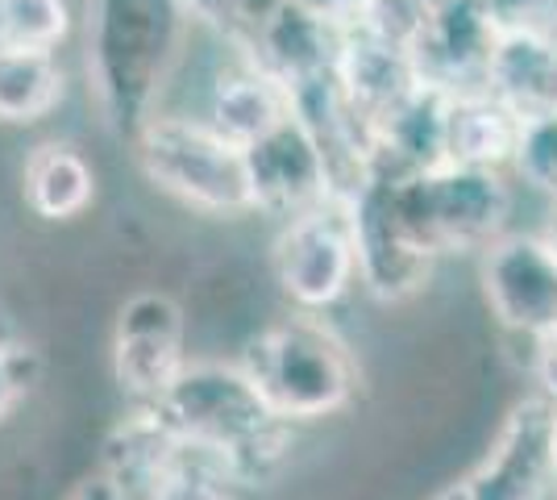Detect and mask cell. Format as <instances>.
<instances>
[{
  "mask_svg": "<svg viewBox=\"0 0 557 500\" xmlns=\"http://www.w3.org/2000/svg\"><path fill=\"white\" fill-rule=\"evenodd\" d=\"M0 338H9V330H4V326H0Z\"/></svg>",
  "mask_w": 557,
  "mask_h": 500,
  "instance_id": "d6a6232c",
  "label": "cell"
},
{
  "mask_svg": "<svg viewBox=\"0 0 557 500\" xmlns=\"http://www.w3.org/2000/svg\"><path fill=\"white\" fill-rule=\"evenodd\" d=\"M495 34H557V0H479Z\"/></svg>",
  "mask_w": 557,
  "mask_h": 500,
  "instance_id": "4316f807",
  "label": "cell"
},
{
  "mask_svg": "<svg viewBox=\"0 0 557 500\" xmlns=\"http://www.w3.org/2000/svg\"><path fill=\"white\" fill-rule=\"evenodd\" d=\"M337 80H342L346 96L354 100V109L371 125L420 84L412 50L404 47V42H392V38L374 34L371 25H358V29L342 34Z\"/></svg>",
  "mask_w": 557,
  "mask_h": 500,
  "instance_id": "9a60e30c",
  "label": "cell"
},
{
  "mask_svg": "<svg viewBox=\"0 0 557 500\" xmlns=\"http://www.w3.org/2000/svg\"><path fill=\"white\" fill-rule=\"evenodd\" d=\"M337 50H342V34L287 0L275 13V22L262 29L255 50L242 59H255L258 68H267L275 80L296 84V80L337 68Z\"/></svg>",
  "mask_w": 557,
  "mask_h": 500,
  "instance_id": "d6986e66",
  "label": "cell"
},
{
  "mask_svg": "<svg viewBox=\"0 0 557 500\" xmlns=\"http://www.w3.org/2000/svg\"><path fill=\"white\" fill-rule=\"evenodd\" d=\"M349 234L358 259V284L374 301H408L433 276V255L417 242L395 200V180L371 175L349 196Z\"/></svg>",
  "mask_w": 557,
  "mask_h": 500,
  "instance_id": "ba28073f",
  "label": "cell"
},
{
  "mask_svg": "<svg viewBox=\"0 0 557 500\" xmlns=\"http://www.w3.org/2000/svg\"><path fill=\"white\" fill-rule=\"evenodd\" d=\"M437 500H466V488H462V479H458V484H454V488H445L442 497Z\"/></svg>",
  "mask_w": 557,
  "mask_h": 500,
  "instance_id": "1f68e13d",
  "label": "cell"
},
{
  "mask_svg": "<svg viewBox=\"0 0 557 500\" xmlns=\"http://www.w3.org/2000/svg\"><path fill=\"white\" fill-rule=\"evenodd\" d=\"M479 284L491 317L516 338L557 330V259L541 234L508 230L479 255Z\"/></svg>",
  "mask_w": 557,
  "mask_h": 500,
  "instance_id": "30bf717a",
  "label": "cell"
},
{
  "mask_svg": "<svg viewBox=\"0 0 557 500\" xmlns=\"http://www.w3.org/2000/svg\"><path fill=\"white\" fill-rule=\"evenodd\" d=\"M159 500H233V488L221 479V472L212 467V459L205 451L184 447L180 472L166 479V488Z\"/></svg>",
  "mask_w": 557,
  "mask_h": 500,
  "instance_id": "484cf974",
  "label": "cell"
},
{
  "mask_svg": "<svg viewBox=\"0 0 557 500\" xmlns=\"http://www.w3.org/2000/svg\"><path fill=\"white\" fill-rule=\"evenodd\" d=\"M520 130H524V118L511 113L487 88L454 93L445 109V163L511 171Z\"/></svg>",
  "mask_w": 557,
  "mask_h": 500,
  "instance_id": "2e32d148",
  "label": "cell"
},
{
  "mask_svg": "<svg viewBox=\"0 0 557 500\" xmlns=\"http://www.w3.org/2000/svg\"><path fill=\"white\" fill-rule=\"evenodd\" d=\"M71 0H0V47L54 50L71 38Z\"/></svg>",
  "mask_w": 557,
  "mask_h": 500,
  "instance_id": "7402d4cb",
  "label": "cell"
},
{
  "mask_svg": "<svg viewBox=\"0 0 557 500\" xmlns=\"http://www.w3.org/2000/svg\"><path fill=\"white\" fill-rule=\"evenodd\" d=\"M67 93V72L50 50L0 47V121L29 125L50 118Z\"/></svg>",
  "mask_w": 557,
  "mask_h": 500,
  "instance_id": "44dd1931",
  "label": "cell"
},
{
  "mask_svg": "<svg viewBox=\"0 0 557 500\" xmlns=\"http://www.w3.org/2000/svg\"><path fill=\"white\" fill-rule=\"evenodd\" d=\"M246 171H250V192H255V214L292 221L333 200L329 167L296 113L246 146Z\"/></svg>",
  "mask_w": 557,
  "mask_h": 500,
  "instance_id": "8fae6325",
  "label": "cell"
},
{
  "mask_svg": "<svg viewBox=\"0 0 557 500\" xmlns=\"http://www.w3.org/2000/svg\"><path fill=\"white\" fill-rule=\"evenodd\" d=\"M554 333H557V330H554Z\"/></svg>",
  "mask_w": 557,
  "mask_h": 500,
  "instance_id": "e575fe53",
  "label": "cell"
},
{
  "mask_svg": "<svg viewBox=\"0 0 557 500\" xmlns=\"http://www.w3.org/2000/svg\"><path fill=\"white\" fill-rule=\"evenodd\" d=\"M242 371L283 422H321L358 397V363L321 313H296L250 338Z\"/></svg>",
  "mask_w": 557,
  "mask_h": 500,
  "instance_id": "3957f363",
  "label": "cell"
},
{
  "mask_svg": "<svg viewBox=\"0 0 557 500\" xmlns=\"http://www.w3.org/2000/svg\"><path fill=\"white\" fill-rule=\"evenodd\" d=\"M292 4H300L304 13H312V17L325 22L329 29L346 34V29H358V25L371 17L374 0H292Z\"/></svg>",
  "mask_w": 557,
  "mask_h": 500,
  "instance_id": "83f0119b",
  "label": "cell"
},
{
  "mask_svg": "<svg viewBox=\"0 0 557 500\" xmlns=\"http://www.w3.org/2000/svg\"><path fill=\"white\" fill-rule=\"evenodd\" d=\"M483 88L524 121L557 113V34H499Z\"/></svg>",
  "mask_w": 557,
  "mask_h": 500,
  "instance_id": "ac0fdd59",
  "label": "cell"
},
{
  "mask_svg": "<svg viewBox=\"0 0 557 500\" xmlns=\"http://www.w3.org/2000/svg\"><path fill=\"white\" fill-rule=\"evenodd\" d=\"M42 380V358L22 338H0V422H9Z\"/></svg>",
  "mask_w": 557,
  "mask_h": 500,
  "instance_id": "d4e9b609",
  "label": "cell"
},
{
  "mask_svg": "<svg viewBox=\"0 0 557 500\" xmlns=\"http://www.w3.org/2000/svg\"><path fill=\"white\" fill-rule=\"evenodd\" d=\"M184 442L166 429L150 405H134L104 438L100 476L116 488L121 500H159L166 479L180 472Z\"/></svg>",
  "mask_w": 557,
  "mask_h": 500,
  "instance_id": "4fadbf2b",
  "label": "cell"
},
{
  "mask_svg": "<svg viewBox=\"0 0 557 500\" xmlns=\"http://www.w3.org/2000/svg\"><path fill=\"white\" fill-rule=\"evenodd\" d=\"M187 22L184 0H88L84 72L109 134L134 143L141 125L159 113Z\"/></svg>",
  "mask_w": 557,
  "mask_h": 500,
  "instance_id": "7a4b0ae2",
  "label": "cell"
},
{
  "mask_svg": "<svg viewBox=\"0 0 557 500\" xmlns=\"http://www.w3.org/2000/svg\"><path fill=\"white\" fill-rule=\"evenodd\" d=\"M150 408L184 447L209 454L230 488L271 484L292 454V422L271 413L242 363L187 358V367Z\"/></svg>",
  "mask_w": 557,
  "mask_h": 500,
  "instance_id": "6da1fadb",
  "label": "cell"
},
{
  "mask_svg": "<svg viewBox=\"0 0 557 500\" xmlns=\"http://www.w3.org/2000/svg\"><path fill=\"white\" fill-rule=\"evenodd\" d=\"M511 180H520L524 188L541 192L557 205V113L524 121L516 159H511Z\"/></svg>",
  "mask_w": 557,
  "mask_h": 500,
  "instance_id": "cb8c5ba5",
  "label": "cell"
},
{
  "mask_svg": "<svg viewBox=\"0 0 557 500\" xmlns=\"http://www.w3.org/2000/svg\"><path fill=\"white\" fill-rule=\"evenodd\" d=\"M399 214L417 242L433 255H483L508 234L511 171L442 163L408 180H395Z\"/></svg>",
  "mask_w": 557,
  "mask_h": 500,
  "instance_id": "5b68a950",
  "label": "cell"
},
{
  "mask_svg": "<svg viewBox=\"0 0 557 500\" xmlns=\"http://www.w3.org/2000/svg\"><path fill=\"white\" fill-rule=\"evenodd\" d=\"M134 155L146 180L187 209L209 217L255 214V192L246 171V146L225 138L209 118L154 113L134 138Z\"/></svg>",
  "mask_w": 557,
  "mask_h": 500,
  "instance_id": "277c9868",
  "label": "cell"
},
{
  "mask_svg": "<svg viewBox=\"0 0 557 500\" xmlns=\"http://www.w3.org/2000/svg\"><path fill=\"white\" fill-rule=\"evenodd\" d=\"M449 96L433 84H417L395 109L374 121L371 175L408 180L445 163V109Z\"/></svg>",
  "mask_w": 557,
  "mask_h": 500,
  "instance_id": "5bb4252c",
  "label": "cell"
},
{
  "mask_svg": "<svg viewBox=\"0 0 557 500\" xmlns=\"http://www.w3.org/2000/svg\"><path fill=\"white\" fill-rule=\"evenodd\" d=\"M187 367L184 305L163 288L125 296L113 326V376L134 405H154Z\"/></svg>",
  "mask_w": 557,
  "mask_h": 500,
  "instance_id": "9c48e42d",
  "label": "cell"
},
{
  "mask_svg": "<svg viewBox=\"0 0 557 500\" xmlns=\"http://www.w3.org/2000/svg\"><path fill=\"white\" fill-rule=\"evenodd\" d=\"M541 239L549 242V251H554V259H557V205H554V214H549V221H545V230H541Z\"/></svg>",
  "mask_w": 557,
  "mask_h": 500,
  "instance_id": "4dcf8cb0",
  "label": "cell"
},
{
  "mask_svg": "<svg viewBox=\"0 0 557 500\" xmlns=\"http://www.w3.org/2000/svg\"><path fill=\"white\" fill-rule=\"evenodd\" d=\"M557 405L520 397L495 429L487 454L462 479L466 500H545L557 488Z\"/></svg>",
  "mask_w": 557,
  "mask_h": 500,
  "instance_id": "52a82bcc",
  "label": "cell"
},
{
  "mask_svg": "<svg viewBox=\"0 0 557 500\" xmlns=\"http://www.w3.org/2000/svg\"><path fill=\"white\" fill-rule=\"evenodd\" d=\"M554 442H557V429H554Z\"/></svg>",
  "mask_w": 557,
  "mask_h": 500,
  "instance_id": "836d02e7",
  "label": "cell"
},
{
  "mask_svg": "<svg viewBox=\"0 0 557 500\" xmlns=\"http://www.w3.org/2000/svg\"><path fill=\"white\" fill-rule=\"evenodd\" d=\"M283 4L287 0H184L187 17L225 38L233 54H250Z\"/></svg>",
  "mask_w": 557,
  "mask_h": 500,
  "instance_id": "603a6c76",
  "label": "cell"
},
{
  "mask_svg": "<svg viewBox=\"0 0 557 500\" xmlns=\"http://www.w3.org/2000/svg\"><path fill=\"white\" fill-rule=\"evenodd\" d=\"M67 500H121V497H116L113 484L100 476V472H96V476L84 479V484H79V488H75V492H71Z\"/></svg>",
  "mask_w": 557,
  "mask_h": 500,
  "instance_id": "f546056e",
  "label": "cell"
},
{
  "mask_svg": "<svg viewBox=\"0 0 557 500\" xmlns=\"http://www.w3.org/2000/svg\"><path fill=\"white\" fill-rule=\"evenodd\" d=\"M529 376H533L536 392L545 401L557 405V333H545L533 342V355H529Z\"/></svg>",
  "mask_w": 557,
  "mask_h": 500,
  "instance_id": "f1b7e54d",
  "label": "cell"
},
{
  "mask_svg": "<svg viewBox=\"0 0 557 500\" xmlns=\"http://www.w3.org/2000/svg\"><path fill=\"white\" fill-rule=\"evenodd\" d=\"M271 267L283 296L300 313L333 309L349 288L358 284V259H354V234H349V200L333 196L312 214L283 221Z\"/></svg>",
  "mask_w": 557,
  "mask_h": 500,
  "instance_id": "8992f818",
  "label": "cell"
},
{
  "mask_svg": "<svg viewBox=\"0 0 557 500\" xmlns=\"http://www.w3.org/2000/svg\"><path fill=\"white\" fill-rule=\"evenodd\" d=\"M22 192L34 217L71 221L96 200V171L71 143H38L25 155Z\"/></svg>",
  "mask_w": 557,
  "mask_h": 500,
  "instance_id": "ffe728a7",
  "label": "cell"
},
{
  "mask_svg": "<svg viewBox=\"0 0 557 500\" xmlns=\"http://www.w3.org/2000/svg\"><path fill=\"white\" fill-rule=\"evenodd\" d=\"M283 118H292V93L283 80H275L267 68H258L255 59L237 54L233 68L216 75L209 96V121L225 138H233L237 146H250L262 134H271Z\"/></svg>",
  "mask_w": 557,
  "mask_h": 500,
  "instance_id": "e0dca14e",
  "label": "cell"
},
{
  "mask_svg": "<svg viewBox=\"0 0 557 500\" xmlns=\"http://www.w3.org/2000/svg\"><path fill=\"white\" fill-rule=\"evenodd\" d=\"M495 42L499 34L479 0H437L408 50L420 84H433L442 93H470L487 84Z\"/></svg>",
  "mask_w": 557,
  "mask_h": 500,
  "instance_id": "7c38bea8",
  "label": "cell"
}]
</instances>
